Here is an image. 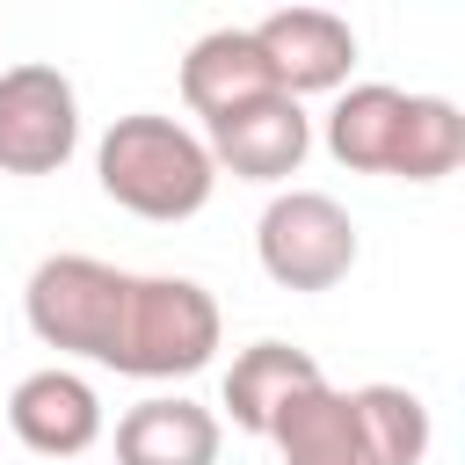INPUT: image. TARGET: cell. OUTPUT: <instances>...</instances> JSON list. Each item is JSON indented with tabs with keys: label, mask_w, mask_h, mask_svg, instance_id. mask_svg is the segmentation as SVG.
<instances>
[{
	"label": "cell",
	"mask_w": 465,
	"mask_h": 465,
	"mask_svg": "<svg viewBox=\"0 0 465 465\" xmlns=\"http://www.w3.org/2000/svg\"><path fill=\"white\" fill-rule=\"evenodd\" d=\"M203 153H211V167H225L240 182H291L312 153V124L291 94H262V102L203 124Z\"/></svg>",
	"instance_id": "7"
},
{
	"label": "cell",
	"mask_w": 465,
	"mask_h": 465,
	"mask_svg": "<svg viewBox=\"0 0 465 465\" xmlns=\"http://www.w3.org/2000/svg\"><path fill=\"white\" fill-rule=\"evenodd\" d=\"M124 283H131V269H116V262L44 254V262L29 269V283H22V320H29V334H36L44 349L102 363V356H109V334H116Z\"/></svg>",
	"instance_id": "3"
},
{
	"label": "cell",
	"mask_w": 465,
	"mask_h": 465,
	"mask_svg": "<svg viewBox=\"0 0 465 465\" xmlns=\"http://www.w3.org/2000/svg\"><path fill=\"white\" fill-rule=\"evenodd\" d=\"M218 349V298L196 276H131L102 371L124 378H196Z\"/></svg>",
	"instance_id": "2"
},
{
	"label": "cell",
	"mask_w": 465,
	"mask_h": 465,
	"mask_svg": "<svg viewBox=\"0 0 465 465\" xmlns=\"http://www.w3.org/2000/svg\"><path fill=\"white\" fill-rule=\"evenodd\" d=\"M262 94H276V80H269V65H262V51H254L247 29H211V36L189 44V58H182V102L203 124H218V116H232V109H247Z\"/></svg>",
	"instance_id": "12"
},
{
	"label": "cell",
	"mask_w": 465,
	"mask_h": 465,
	"mask_svg": "<svg viewBox=\"0 0 465 465\" xmlns=\"http://www.w3.org/2000/svg\"><path fill=\"white\" fill-rule=\"evenodd\" d=\"M225 421L182 392H153L116 421V465H218Z\"/></svg>",
	"instance_id": "11"
},
{
	"label": "cell",
	"mask_w": 465,
	"mask_h": 465,
	"mask_svg": "<svg viewBox=\"0 0 465 465\" xmlns=\"http://www.w3.org/2000/svg\"><path fill=\"white\" fill-rule=\"evenodd\" d=\"M7 429H15V443L36 450V458H80V450H94V436H102V400H94V385H87L80 371L51 363V371H29V378L7 392Z\"/></svg>",
	"instance_id": "8"
},
{
	"label": "cell",
	"mask_w": 465,
	"mask_h": 465,
	"mask_svg": "<svg viewBox=\"0 0 465 465\" xmlns=\"http://www.w3.org/2000/svg\"><path fill=\"white\" fill-rule=\"evenodd\" d=\"M254 254L262 276L283 291H334L356 269V218L327 189H283L254 225Z\"/></svg>",
	"instance_id": "4"
},
{
	"label": "cell",
	"mask_w": 465,
	"mask_h": 465,
	"mask_svg": "<svg viewBox=\"0 0 465 465\" xmlns=\"http://www.w3.org/2000/svg\"><path fill=\"white\" fill-rule=\"evenodd\" d=\"M320 378H327V371H320L305 349H291V341H254V349H240V356H232L218 407L232 414V429H247V436H269L276 407H283L291 392L320 385Z\"/></svg>",
	"instance_id": "13"
},
{
	"label": "cell",
	"mask_w": 465,
	"mask_h": 465,
	"mask_svg": "<svg viewBox=\"0 0 465 465\" xmlns=\"http://www.w3.org/2000/svg\"><path fill=\"white\" fill-rule=\"evenodd\" d=\"M356 421L378 450V465H421L429 458V407L407 385H356Z\"/></svg>",
	"instance_id": "14"
},
{
	"label": "cell",
	"mask_w": 465,
	"mask_h": 465,
	"mask_svg": "<svg viewBox=\"0 0 465 465\" xmlns=\"http://www.w3.org/2000/svg\"><path fill=\"white\" fill-rule=\"evenodd\" d=\"M94 182L116 211L131 218H153V225H182L211 203L218 189V167L203 153V138L160 109H131L102 131L94 145Z\"/></svg>",
	"instance_id": "1"
},
{
	"label": "cell",
	"mask_w": 465,
	"mask_h": 465,
	"mask_svg": "<svg viewBox=\"0 0 465 465\" xmlns=\"http://www.w3.org/2000/svg\"><path fill=\"white\" fill-rule=\"evenodd\" d=\"M80 145V94L58 65L0 73V174H58Z\"/></svg>",
	"instance_id": "5"
},
{
	"label": "cell",
	"mask_w": 465,
	"mask_h": 465,
	"mask_svg": "<svg viewBox=\"0 0 465 465\" xmlns=\"http://www.w3.org/2000/svg\"><path fill=\"white\" fill-rule=\"evenodd\" d=\"M254 51L276 80V94H341L349 87V65H356V29L327 7H276L262 15L254 29Z\"/></svg>",
	"instance_id": "6"
},
{
	"label": "cell",
	"mask_w": 465,
	"mask_h": 465,
	"mask_svg": "<svg viewBox=\"0 0 465 465\" xmlns=\"http://www.w3.org/2000/svg\"><path fill=\"white\" fill-rule=\"evenodd\" d=\"M407 109H414L407 87H385V80H356V87H341L334 109H327V153H334L349 174H400Z\"/></svg>",
	"instance_id": "10"
},
{
	"label": "cell",
	"mask_w": 465,
	"mask_h": 465,
	"mask_svg": "<svg viewBox=\"0 0 465 465\" xmlns=\"http://www.w3.org/2000/svg\"><path fill=\"white\" fill-rule=\"evenodd\" d=\"M458 160H465V116H458V102L414 94L407 138H400V174L392 182H443V174H458Z\"/></svg>",
	"instance_id": "15"
},
{
	"label": "cell",
	"mask_w": 465,
	"mask_h": 465,
	"mask_svg": "<svg viewBox=\"0 0 465 465\" xmlns=\"http://www.w3.org/2000/svg\"><path fill=\"white\" fill-rule=\"evenodd\" d=\"M269 443H276L283 465H378V450H371V436L356 421V400L341 385H327V378L276 407Z\"/></svg>",
	"instance_id": "9"
}]
</instances>
